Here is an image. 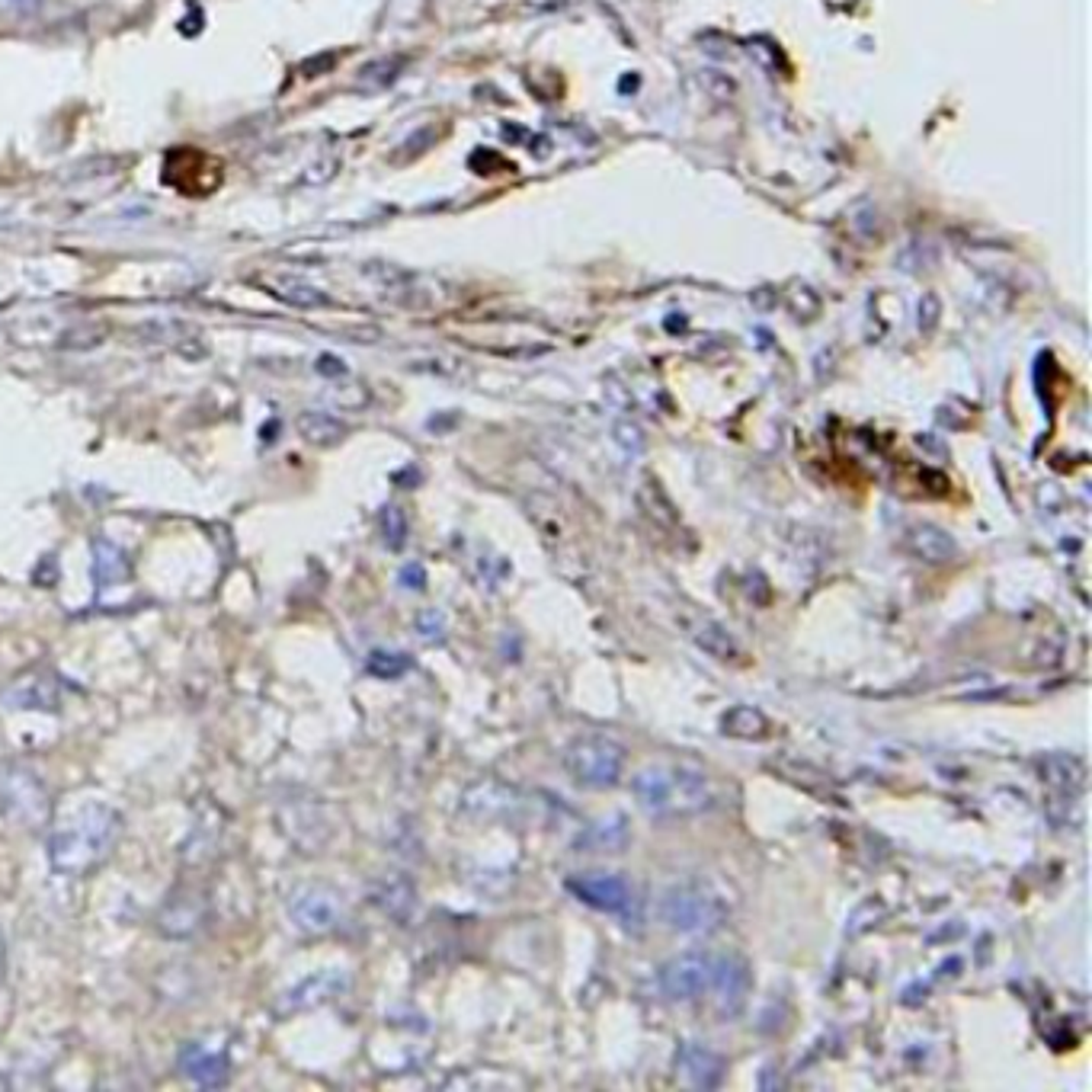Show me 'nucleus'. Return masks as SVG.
<instances>
[{
  "instance_id": "nucleus-5",
  "label": "nucleus",
  "mask_w": 1092,
  "mask_h": 1092,
  "mask_svg": "<svg viewBox=\"0 0 1092 1092\" xmlns=\"http://www.w3.org/2000/svg\"><path fill=\"white\" fill-rule=\"evenodd\" d=\"M564 769L583 789H615L625 775V747L606 733H583L567 743Z\"/></svg>"
},
{
  "instance_id": "nucleus-1",
  "label": "nucleus",
  "mask_w": 1092,
  "mask_h": 1092,
  "mask_svg": "<svg viewBox=\"0 0 1092 1092\" xmlns=\"http://www.w3.org/2000/svg\"><path fill=\"white\" fill-rule=\"evenodd\" d=\"M125 821L107 801H83L65 824L48 833V865L55 875L80 878L97 871L119 846Z\"/></svg>"
},
{
  "instance_id": "nucleus-26",
  "label": "nucleus",
  "mask_w": 1092,
  "mask_h": 1092,
  "mask_svg": "<svg viewBox=\"0 0 1092 1092\" xmlns=\"http://www.w3.org/2000/svg\"><path fill=\"white\" fill-rule=\"evenodd\" d=\"M378 526H382V539L391 551H401L407 545V513L401 507H394V503H388L382 510V519H378Z\"/></svg>"
},
{
  "instance_id": "nucleus-29",
  "label": "nucleus",
  "mask_w": 1092,
  "mask_h": 1092,
  "mask_svg": "<svg viewBox=\"0 0 1092 1092\" xmlns=\"http://www.w3.org/2000/svg\"><path fill=\"white\" fill-rule=\"evenodd\" d=\"M615 443L625 449V452H640L644 449V433H640V426L632 423V420H622V423H615Z\"/></svg>"
},
{
  "instance_id": "nucleus-27",
  "label": "nucleus",
  "mask_w": 1092,
  "mask_h": 1092,
  "mask_svg": "<svg viewBox=\"0 0 1092 1092\" xmlns=\"http://www.w3.org/2000/svg\"><path fill=\"white\" fill-rule=\"evenodd\" d=\"M337 171H340L337 157H321V161H314L308 171L301 173V183L304 186H324V183H330L333 176H337Z\"/></svg>"
},
{
  "instance_id": "nucleus-13",
  "label": "nucleus",
  "mask_w": 1092,
  "mask_h": 1092,
  "mask_svg": "<svg viewBox=\"0 0 1092 1092\" xmlns=\"http://www.w3.org/2000/svg\"><path fill=\"white\" fill-rule=\"evenodd\" d=\"M724 1057L718 1051H711V1047H702V1045H682L679 1047V1057H676V1070H679V1079L696 1089H715L721 1086V1076H724Z\"/></svg>"
},
{
  "instance_id": "nucleus-20",
  "label": "nucleus",
  "mask_w": 1092,
  "mask_h": 1092,
  "mask_svg": "<svg viewBox=\"0 0 1092 1092\" xmlns=\"http://www.w3.org/2000/svg\"><path fill=\"white\" fill-rule=\"evenodd\" d=\"M203 920H205V904H203V897H183V894H176V897H171L167 900V907L161 910V929L167 932V936H193V932L203 926Z\"/></svg>"
},
{
  "instance_id": "nucleus-35",
  "label": "nucleus",
  "mask_w": 1092,
  "mask_h": 1092,
  "mask_svg": "<svg viewBox=\"0 0 1092 1092\" xmlns=\"http://www.w3.org/2000/svg\"><path fill=\"white\" fill-rule=\"evenodd\" d=\"M4 968H7V945H4V932H0V978H4Z\"/></svg>"
},
{
  "instance_id": "nucleus-21",
  "label": "nucleus",
  "mask_w": 1092,
  "mask_h": 1092,
  "mask_svg": "<svg viewBox=\"0 0 1092 1092\" xmlns=\"http://www.w3.org/2000/svg\"><path fill=\"white\" fill-rule=\"evenodd\" d=\"M772 724L765 718V711L753 708V705H733L721 715V733L733 740H763L769 737Z\"/></svg>"
},
{
  "instance_id": "nucleus-9",
  "label": "nucleus",
  "mask_w": 1092,
  "mask_h": 1092,
  "mask_svg": "<svg viewBox=\"0 0 1092 1092\" xmlns=\"http://www.w3.org/2000/svg\"><path fill=\"white\" fill-rule=\"evenodd\" d=\"M61 679L48 670H33V673L14 679L0 692V708L7 711H58L61 708Z\"/></svg>"
},
{
  "instance_id": "nucleus-10",
  "label": "nucleus",
  "mask_w": 1092,
  "mask_h": 1092,
  "mask_svg": "<svg viewBox=\"0 0 1092 1092\" xmlns=\"http://www.w3.org/2000/svg\"><path fill=\"white\" fill-rule=\"evenodd\" d=\"M164 167H180V173H164V183L180 189L189 196H203L212 193V189L222 183V167L215 164V157H205L199 151H173L167 154Z\"/></svg>"
},
{
  "instance_id": "nucleus-19",
  "label": "nucleus",
  "mask_w": 1092,
  "mask_h": 1092,
  "mask_svg": "<svg viewBox=\"0 0 1092 1092\" xmlns=\"http://www.w3.org/2000/svg\"><path fill=\"white\" fill-rule=\"evenodd\" d=\"M129 577H132V564L119 545H112L107 539H93V583H97V590L107 593L112 586L129 583Z\"/></svg>"
},
{
  "instance_id": "nucleus-22",
  "label": "nucleus",
  "mask_w": 1092,
  "mask_h": 1092,
  "mask_svg": "<svg viewBox=\"0 0 1092 1092\" xmlns=\"http://www.w3.org/2000/svg\"><path fill=\"white\" fill-rule=\"evenodd\" d=\"M296 426H298V433H301L304 443L321 446V449L343 443L346 433H350V426H346L343 420H337L333 414H328V411H304L298 417Z\"/></svg>"
},
{
  "instance_id": "nucleus-32",
  "label": "nucleus",
  "mask_w": 1092,
  "mask_h": 1092,
  "mask_svg": "<svg viewBox=\"0 0 1092 1092\" xmlns=\"http://www.w3.org/2000/svg\"><path fill=\"white\" fill-rule=\"evenodd\" d=\"M443 625H446L443 612H420V618H417V628L423 635H439L443 632Z\"/></svg>"
},
{
  "instance_id": "nucleus-28",
  "label": "nucleus",
  "mask_w": 1092,
  "mask_h": 1092,
  "mask_svg": "<svg viewBox=\"0 0 1092 1092\" xmlns=\"http://www.w3.org/2000/svg\"><path fill=\"white\" fill-rule=\"evenodd\" d=\"M939 311H942L939 296H932V292H926V296L920 298V308H917V324H920V330H922V333H932V330H936V324H939Z\"/></svg>"
},
{
  "instance_id": "nucleus-23",
  "label": "nucleus",
  "mask_w": 1092,
  "mask_h": 1092,
  "mask_svg": "<svg viewBox=\"0 0 1092 1092\" xmlns=\"http://www.w3.org/2000/svg\"><path fill=\"white\" fill-rule=\"evenodd\" d=\"M638 507L644 510L647 516L657 522V526H664V529H676L679 526L676 503L670 500V493L660 487V481H654V478L640 481V487H638Z\"/></svg>"
},
{
  "instance_id": "nucleus-17",
  "label": "nucleus",
  "mask_w": 1092,
  "mask_h": 1092,
  "mask_svg": "<svg viewBox=\"0 0 1092 1092\" xmlns=\"http://www.w3.org/2000/svg\"><path fill=\"white\" fill-rule=\"evenodd\" d=\"M372 904L397 922H407L417 910V888L407 875H385L372 885Z\"/></svg>"
},
{
  "instance_id": "nucleus-30",
  "label": "nucleus",
  "mask_w": 1092,
  "mask_h": 1092,
  "mask_svg": "<svg viewBox=\"0 0 1092 1092\" xmlns=\"http://www.w3.org/2000/svg\"><path fill=\"white\" fill-rule=\"evenodd\" d=\"M397 75V61H375L359 75V80L372 83V87H385V83H391Z\"/></svg>"
},
{
  "instance_id": "nucleus-16",
  "label": "nucleus",
  "mask_w": 1092,
  "mask_h": 1092,
  "mask_svg": "<svg viewBox=\"0 0 1092 1092\" xmlns=\"http://www.w3.org/2000/svg\"><path fill=\"white\" fill-rule=\"evenodd\" d=\"M711 990L718 993V1003L724 1013H740L750 993V968L743 958H718L715 964V981Z\"/></svg>"
},
{
  "instance_id": "nucleus-34",
  "label": "nucleus",
  "mask_w": 1092,
  "mask_h": 1092,
  "mask_svg": "<svg viewBox=\"0 0 1092 1092\" xmlns=\"http://www.w3.org/2000/svg\"><path fill=\"white\" fill-rule=\"evenodd\" d=\"M0 4H7L10 10H19V14H29V10L39 7V0H0Z\"/></svg>"
},
{
  "instance_id": "nucleus-6",
  "label": "nucleus",
  "mask_w": 1092,
  "mask_h": 1092,
  "mask_svg": "<svg viewBox=\"0 0 1092 1092\" xmlns=\"http://www.w3.org/2000/svg\"><path fill=\"white\" fill-rule=\"evenodd\" d=\"M289 917L304 936H328L343 926V894L324 881H304L289 894Z\"/></svg>"
},
{
  "instance_id": "nucleus-33",
  "label": "nucleus",
  "mask_w": 1092,
  "mask_h": 1092,
  "mask_svg": "<svg viewBox=\"0 0 1092 1092\" xmlns=\"http://www.w3.org/2000/svg\"><path fill=\"white\" fill-rule=\"evenodd\" d=\"M318 372L328 375V378H340V375H346V365L337 359V356H321V359H318Z\"/></svg>"
},
{
  "instance_id": "nucleus-31",
  "label": "nucleus",
  "mask_w": 1092,
  "mask_h": 1092,
  "mask_svg": "<svg viewBox=\"0 0 1092 1092\" xmlns=\"http://www.w3.org/2000/svg\"><path fill=\"white\" fill-rule=\"evenodd\" d=\"M397 580H401L404 590H423V586H426V571L420 564H407V567H401Z\"/></svg>"
},
{
  "instance_id": "nucleus-18",
  "label": "nucleus",
  "mask_w": 1092,
  "mask_h": 1092,
  "mask_svg": "<svg viewBox=\"0 0 1092 1092\" xmlns=\"http://www.w3.org/2000/svg\"><path fill=\"white\" fill-rule=\"evenodd\" d=\"M907 551L913 558H920L922 564H949L954 554H958V545L945 529L929 526V522H920L907 532Z\"/></svg>"
},
{
  "instance_id": "nucleus-12",
  "label": "nucleus",
  "mask_w": 1092,
  "mask_h": 1092,
  "mask_svg": "<svg viewBox=\"0 0 1092 1092\" xmlns=\"http://www.w3.org/2000/svg\"><path fill=\"white\" fill-rule=\"evenodd\" d=\"M1038 779L1051 785L1054 797H1076L1086 785V763L1074 753H1047L1038 760Z\"/></svg>"
},
{
  "instance_id": "nucleus-3",
  "label": "nucleus",
  "mask_w": 1092,
  "mask_h": 1092,
  "mask_svg": "<svg viewBox=\"0 0 1092 1092\" xmlns=\"http://www.w3.org/2000/svg\"><path fill=\"white\" fill-rule=\"evenodd\" d=\"M728 897L705 878H686L660 900V920L682 936H708L728 922Z\"/></svg>"
},
{
  "instance_id": "nucleus-24",
  "label": "nucleus",
  "mask_w": 1092,
  "mask_h": 1092,
  "mask_svg": "<svg viewBox=\"0 0 1092 1092\" xmlns=\"http://www.w3.org/2000/svg\"><path fill=\"white\" fill-rule=\"evenodd\" d=\"M269 292H272V296H279L286 304H292V308H328V304H330V298L324 296L321 289L308 286V282L289 279V276L282 279L279 286H272Z\"/></svg>"
},
{
  "instance_id": "nucleus-25",
  "label": "nucleus",
  "mask_w": 1092,
  "mask_h": 1092,
  "mask_svg": "<svg viewBox=\"0 0 1092 1092\" xmlns=\"http://www.w3.org/2000/svg\"><path fill=\"white\" fill-rule=\"evenodd\" d=\"M365 667H369V673L378 679H397L414 667V660L407 654H397V650H372Z\"/></svg>"
},
{
  "instance_id": "nucleus-2",
  "label": "nucleus",
  "mask_w": 1092,
  "mask_h": 1092,
  "mask_svg": "<svg viewBox=\"0 0 1092 1092\" xmlns=\"http://www.w3.org/2000/svg\"><path fill=\"white\" fill-rule=\"evenodd\" d=\"M635 801L657 821H682L708 811L715 795L705 772L686 763H654L644 765L635 782Z\"/></svg>"
},
{
  "instance_id": "nucleus-15",
  "label": "nucleus",
  "mask_w": 1092,
  "mask_h": 1092,
  "mask_svg": "<svg viewBox=\"0 0 1092 1092\" xmlns=\"http://www.w3.org/2000/svg\"><path fill=\"white\" fill-rule=\"evenodd\" d=\"M346 986H350V978H346L343 971H318V974H311V978H304L296 990L286 996L282 1010L286 1013L311 1010V1006H321L333 1000V996H340Z\"/></svg>"
},
{
  "instance_id": "nucleus-4",
  "label": "nucleus",
  "mask_w": 1092,
  "mask_h": 1092,
  "mask_svg": "<svg viewBox=\"0 0 1092 1092\" xmlns=\"http://www.w3.org/2000/svg\"><path fill=\"white\" fill-rule=\"evenodd\" d=\"M0 817L29 833H39L51 821V795L42 775L26 763L10 760L0 765Z\"/></svg>"
},
{
  "instance_id": "nucleus-8",
  "label": "nucleus",
  "mask_w": 1092,
  "mask_h": 1092,
  "mask_svg": "<svg viewBox=\"0 0 1092 1092\" xmlns=\"http://www.w3.org/2000/svg\"><path fill=\"white\" fill-rule=\"evenodd\" d=\"M567 890L583 900L586 907L603 910V913H628L635 904V890L622 875L612 871H590V875L567 878Z\"/></svg>"
},
{
  "instance_id": "nucleus-14",
  "label": "nucleus",
  "mask_w": 1092,
  "mask_h": 1092,
  "mask_svg": "<svg viewBox=\"0 0 1092 1092\" xmlns=\"http://www.w3.org/2000/svg\"><path fill=\"white\" fill-rule=\"evenodd\" d=\"M679 622L689 632V638L696 640V647H702L705 654H711L715 660H724V664H733V660H740L737 638H733L721 622H715V618H708V615H682Z\"/></svg>"
},
{
  "instance_id": "nucleus-11",
  "label": "nucleus",
  "mask_w": 1092,
  "mask_h": 1092,
  "mask_svg": "<svg viewBox=\"0 0 1092 1092\" xmlns=\"http://www.w3.org/2000/svg\"><path fill=\"white\" fill-rule=\"evenodd\" d=\"M180 1070L183 1076L193 1079L196 1086L203 1089H218L228 1083V1074H231V1060H228V1051H218V1047H208V1045H199V1042H189L180 1047Z\"/></svg>"
},
{
  "instance_id": "nucleus-7",
  "label": "nucleus",
  "mask_w": 1092,
  "mask_h": 1092,
  "mask_svg": "<svg viewBox=\"0 0 1092 1092\" xmlns=\"http://www.w3.org/2000/svg\"><path fill=\"white\" fill-rule=\"evenodd\" d=\"M715 964L718 958L708 952H686L676 954L673 961H667L660 968V990L670 1000H696V996L711 990V981H715Z\"/></svg>"
}]
</instances>
